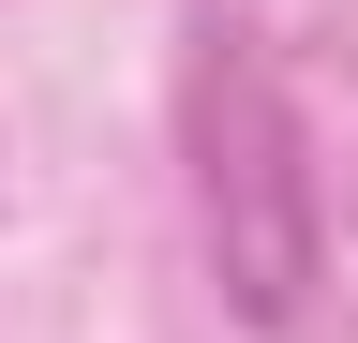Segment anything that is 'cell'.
Segmentation results:
<instances>
[{
    "label": "cell",
    "mask_w": 358,
    "mask_h": 343,
    "mask_svg": "<svg viewBox=\"0 0 358 343\" xmlns=\"http://www.w3.org/2000/svg\"><path fill=\"white\" fill-rule=\"evenodd\" d=\"M194 149H209V254H224V298L254 328H299L313 298V164H299V119L268 90V60H239L209 30L194 60Z\"/></svg>",
    "instance_id": "cell-1"
}]
</instances>
